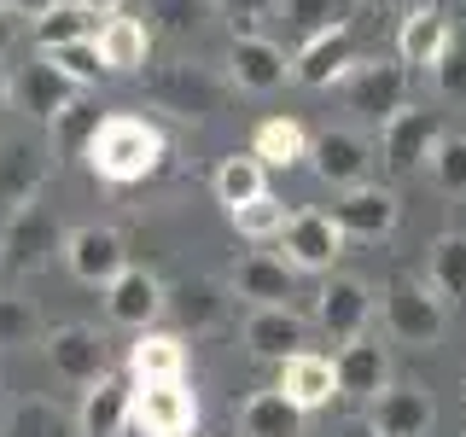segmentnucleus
<instances>
[{"instance_id":"1","label":"nucleus","mask_w":466,"mask_h":437,"mask_svg":"<svg viewBox=\"0 0 466 437\" xmlns=\"http://www.w3.org/2000/svg\"><path fill=\"white\" fill-rule=\"evenodd\" d=\"M87 164H94L99 181L135 187V181H146V175L164 164V135H157V123H146V117L116 111V117L99 123V135L87 140Z\"/></svg>"},{"instance_id":"2","label":"nucleus","mask_w":466,"mask_h":437,"mask_svg":"<svg viewBox=\"0 0 466 437\" xmlns=\"http://www.w3.org/2000/svg\"><path fill=\"white\" fill-rule=\"evenodd\" d=\"M379 310H385L390 344H408V350H431L443 339V320H449V303L426 280H414V274H397L385 286V298H379Z\"/></svg>"},{"instance_id":"3","label":"nucleus","mask_w":466,"mask_h":437,"mask_svg":"<svg viewBox=\"0 0 466 437\" xmlns=\"http://www.w3.org/2000/svg\"><path fill=\"white\" fill-rule=\"evenodd\" d=\"M344 106L385 128L390 117L408 106V65L402 58H361L344 76Z\"/></svg>"},{"instance_id":"4","label":"nucleus","mask_w":466,"mask_h":437,"mask_svg":"<svg viewBox=\"0 0 466 437\" xmlns=\"http://www.w3.org/2000/svg\"><path fill=\"white\" fill-rule=\"evenodd\" d=\"M53 251L65 257V233H58L53 222V210L47 204H18V210L6 216V251H0V269L6 274H35V269H47Z\"/></svg>"},{"instance_id":"5","label":"nucleus","mask_w":466,"mask_h":437,"mask_svg":"<svg viewBox=\"0 0 466 437\" xmlns=\"http://www.w3.org/2000/svg\"><path fill=\"white\" fill-rule=\"evenodd\" d=\"M437 140H443V123H437V111H426V106H402L385 128H379V158H385L390 175H414L420 164H431Z\"/></svg>"},{"instance_id":"6","label":"nucleus","mask_w":466,"mask_h":437,"mask_svg":"<svg viewBox=\"0 0 466 437\" xmlns=\"http://www.w3.org/2000/svg\"><path fill=\"white\" fill-rule=\"evenodd\" d=\"M373 320V286L361 274H332L315 298V327L327 332L332 344H356Z\"/></svg>"},{"instance_id":"7","label":"nucleus","mask_w":466,"mask_h":437,"mask_svg":"<svg viewBox=\"0 0 466 437\" xmlns=\"http://www.w3.org/2000/svg\"><path fill=\"white\" fill-rule=\"evenodd\" d=\"M140 437H187L198 426V397L187 379H164V385H135V420Z\"/></svg>"},{"instance_id":"8","label":"nucleus","mask_w":466,"mask_h":437,"mask_svg":"<svg viewBox=\"0 0 466 437\" xmlns=\"http://www.w3.org/2000/svg\"><path fill=\"white\" fill-rule=\"evenodd\" d=\"M65 269L76 274L82 286H99V291H106L116 274L128 269V245H123V233H116V228H99V222L70 228V233H65Z\"/></svg>"},{"instance_id":"9","label":"nucleus","mask_w":466,"mask_h":437,"mask_svg":"<svg viewBox=\"0 0 466 437\" xmlns=\"http://www.w3.org/2000/svg\"><path fill=\"white\" fill-rule=\"evenodd\" d=\"M280 251L298 274H332V262L344 251V228L332 222V210H298L280 233Z\"/></svg>"},{"instance_id":"10","label":"nucleus","mask_w":466,"mask_h":437,"mask_svg":"<svg viewBox=\"0 0 466 437\" xmlns=\"http://www.w3.org/2000/svg\"><path fill=\"white\" fill-rule=\"evenodd\" d=\"M309 169L327 187L350 193V187H361V181H368V169H373V140L356 135V128H327V135L309 140Z\"/></svg>"},{"instance_id":"11","label":"nucleus","mask_w":466,"mask_h":437,"mask_svg":"<svg viewBox=\"0 0 466 437\" xmlns=\"http://www.w3.org/2000/svg\"><path fill=\"white\" fill-rule=\"evenodd\" d=\"M47 361L58 379H70V385H94V379L111 373V356H106V339H99V327H82V320H70V327H53L47 339Z\"/></svg>"},{"instance_id":"12","label":"nucleus","mask_w":466,"mask_h":437,"mask_svg":"<svg viewBox=\"0 0 466 437\" xmlns=\"http://www.w3.org/2000/svg\"><path fill=\"white\" fill-rule=\"evenodd\" d=\"M397 216H402L397 187H379V181L350 187V193H344L339 204H332V222L344 228V239H361V245L385 239V233L397 228Z\"/></svg>"},{"instance_id":"13","label":"nucleus","mask_w":466,"mask_h":437,"mask_svg":"<svg viewBox=\"0 0 466 437\" xmlns=\"http://www.w3.org/2000/svg\"><path fill=\"white\" fill-rule=\"evenodd\" d=\"M356 65H361L356 36H350V24H339V29H327V36L298 41V53H291V82H303V87H332V82H344Z\"/></svg>"},{"instance_id":"14","label":"nucleus","mask_w":466,"mask_h":437,"mask_svg":"<svg viewBox=\"0 0 466 437\" xmlns=\"http://www.w3.org/2000/svg\"><path fill=\"white\" fill-rule=\"evenodd\" d=\"M449 41H455V24H449L443 0H420L414 12L397 18V58L408 70H431L449 53Z\"/></svg>"},{"instance_id":"15","label":"nucleus","mask_w":466,"mask_h":437,"mask_svg":"<svg viewBox=\"0 0 466 437\" xmlns=\"http://www.w3.org/2000/svg\"><path fill=\"white\" fill-rule=\"evenodd\" d=\"M291 76V58L280 41L268 36H233L228 47V82L239 87V94H274V87H286Z\"/></svg>"},{"instance_id":"16","label":"nucleus","mask_w":466,"mask_h":437,"mask_svg":"<svg viewBox=\"0 0 466 437\" xmlns=\"http://www.w3.org/2000/svg\"><path fill=\"white\" fill-rule=\"evenodd\" d=\"M164 310H169V286L157 280L152 269H123L106 286V315L116 327H128V332H146Z\"/></svg>"},{"instance_id":"17","label":"nucleus","mask_w":466,"mask_h":437,"mask_svg":"<svg viewBox=\"0 0 466 437\" xmlns=\"http://www.w3.org/2000/svg\"><path fill=\"white\" fill-rule=\"evenodd\" d=\"M309 344V320H303L291 303H262V310L245 315V350L262 361H291Z\"/></svg>"},{"instance_id":"18","label":"nucleus","mask_w":466,"mask_h":437,"mask_svg":"<svg viewBox=\"0 0 466 437\" xmlns=\"http://www.w3.org/2000/svg\"><path fill=\"white\" fill-rule=\"evenodd\" d=\"M12 99H18V111L41 117V123H53L58 111H70V106L82 99V87L70 82L47 53H35V65H24L18 76H12Z\"/></svg>"},{"instance_id":"19","label":"nucleus","mask_w":466,"mask_h":437,"mask_svg":"<svg viewBox=\"0 0 466 437\" xmlns=\"http://www.w3.org/2000/svg\"><path fill=\"white\" fill-rule=\"evenodd\" d=\"M128 420H135V379L106 373L82 391V408H76L82 437H123Z\"/></svg>"},{"instance_id":"20","label":"nucleus","mask_w":466,"mask_h":437,"mask_svg":"<svg viewBox=\"0 0 466 437\" xmlns=\"http://www.w3.org/2000/svg\"><path fill=\"white\" fill-rule=\"evenodd\" d=\"M368 420H373L379 437H431L437 402H431V391H420V385H390L368 402Z\"/></svg>"},{"instance_id":"21","label":"nucleus","mask_w":466,"mask_h":437,"mask_svg":"<svg viewBox=\"0 0 466 437\" xmlns=\"http://www.w3.org/2000/svg\"><path fill=\"white\" fill-rule=\"evenodd\" d=\"M332 368H339V397H350V402H373L379 391H390V356L373 332H361L356 344H344L339 356H332Z\"/></svg>"},{"instance_id":"22","label":"nucleus","mask_w":466,"mask_h":437,"mask_svg":"<svg viewBox=\"0 0 466 437\" xmlns=\"http://www.w3.org/2000/svg\"><path fill=\"white\" fill-rule=\"evenodd\" d=\"M233 298H245L251 310L262 303H291V291H298V269H291L286 257H268V251H245L233 262Z\"/></svg>"},{"instance_id":"23","label":"nucleus","mask_w":466,"mask_h":437,"mask_svg":"<svg viewBox=\"0 0 466 437\" xmlns=\"http://www.w3.org/2000/svg\"><path fill=\"white\" fill-rule=\"evenodd\" d=\"M128 379L135 385H164V379H187V339L181 332L146 327L128 344Z\"/></svg>"},{"instance_id":"24","label":"nucleus","mask_w":466,"mask_h":437,"mask_svg":"<svg viewBox=\"0 0 466 437\" xmlns=\"http://www.w3.org/2000/svg\"><path fill=\"white\" fill-rule=\"evenodd\" d=\"M99 18L94 6H82V0H53L41 18H29V36H35V53H58V47H76V41H99Z\"/></svg>"},{"instance_id":"25","label":"nucleus","mask_w":466,"mask_h":437,"mask_svg":"<svg viewBox=\"0 0 466 437\" xmlns=\"http://www.w3.org/2000/svg\"><path fill=\"white\" fill-rule=\"evenodd\" d=\"M157 106L175 111V117H210L222 106V82L204 65H169L164 82H157Z\"/></svg>"},{"instance_id":"26","label":"nucleus","mask_w":466,"mask_h":437,"mask_svg":"<svg viewBox=\"0 0 466 437\" xmlns=\"http://www.w3.org/2000/svg\"><path fill=\"white\" fill-rule=\"evenodd\" d=\"M41 181H47V158H41L35 140H6L0 152V210H18V204L41 198Z\"/></svg>"},{"instance_id":"27","label":"nucleus","mask_w":466,"mask_h":437,"mask_svg":"<svg viewBox=\"0 0 466 437\" xmlns=\"http://www.w3.org/2000/svg\"><path fill=\"white\" fill-rule=\"evenodd\" d=\"M280 391L303 414H315V408H327L339 397V368H332L327 356H315V350H298L291 361H280Z\"/></svg>"},{"instance_id":"28","label":"nucleus","mask_w":466,"mask_h":437,"mask_svg":"<svg viewBox=\"0 0 466 437\" xmlns=\"http://www.w3.org/2000/svg\"><path fill=\"white\" fill-rule=\"evenodd\" d=\"M239 437H303V408L291 402L280 385L251 391V397L239 402Z\"/></svg>"},{"instance_id":"29","label":"nucleus","mask_w":466,"mask_h":437,"mask_svg":"<svg viewBox=\"0 0 466 437\" xmlns=\"http://www.w3.org/2000/svg\"><path fill=\"white\" fill-rule=\"evenodd\" d=\"M99 58H106L111 76H135V70H146V53H152V29H146L140 18H106V29H99Z\"/></svg>"},{"instance_id":"30","label":"nucleus","mask_w":466,"mask_h":437,"mask_svg":"<svg viewBox=\"0 0 466 437\" xmlns=\"http://www.w3.org/2000/svg\"><path fill=\"white\" fill-rule=\"evenodd\" d=\"M169 315L181 320V332H210L228 315V291L216 280H204V274H193V280L169 286Z\"/></svg>"},{"instance_id":"31","label":"nucleus","mask_w":466,"mask_h":437,"mask_svg":"<svg viewBox=\"0 0 466 437\" xmlns=\"http://www.w3.org/2000/svg\"><path fill=\"white\" fill-rule=\"evenodd\" d=\"M251 152L268 169H291V164H303V158H309V135H303L298 117H262L257 135H251Z\"/></svg>"},{"instance_id":"32","label":"nucleus","mask_w":466,"mask_h":437,"mask_svg":"<svg viewBox=\"0 0 466 437\" xmlns=\"http://www.w3.org/2000/svg\"><path fill=\"white\" fill-rule=\"evenodd\" d=\"M426 286L455 310L466 303V233H443V239L426 251Z\"/></svg>"},{"instance_id":"33","label":"nucleus","mask_w":466,"mask_h":437,"mask_svg":"<svg viewBox=\"0 0 466 437\" xmlns=\"http://www.w3.org/2000/svg\"><path fill=\"white\" fill-rule=\"evenodd\" d=\"M262 193H268V164H262L257 152L222 158V169H216V198H222L228 210H239V204H251Z\"/></svg>"},{"instance_id":"34","label":"nucleus","mask_w":466,"mask_h":437,"mask_svg":"<svg viewBox=\"0 0 466 437\" xmlns=\"http://www.w3.org/2000/svg\"><path fill=\"white\" fill-rule=\"evenodd\" d=\"M0 437H70V420L53 397H18L6 408V432Z\"/></svg>"},{"instance_id":"35","label":"nucleus","mask_w":466,"mask_h":437,"mask_svg":"<svg viewBox=\"0 0 466 437\" xmlns=\"http://www.w3.org/2000/svg\"><path fill=\"white\" fill-rule=\"evenodd\" d=\"M274 18H286L298 29V41H309V36H327V29L350 24V0H280Z\"/></svg>"},{"instance_id":"36","label":"nucleus","mask_w":466,"mask_h":437,"mask_svg":"<svg viewBox=\"0 0 466 437\" xmlns=\"http://www.w3.org/2000/svg\"><path fill=\"white\" fill-rule=\"evenodd\" d=\"M228 216H233V228H239L245 239H280L286 222H291V210H286L280 193H262V198L239 204V210H228Z\"/></svg>"},{"instance_id":"37","label":"nucleus","mask_w":466,"mask_h":437,"mask_svg":"<svg viewBox=\"0 0 466 437\" xmlns=\"http://www.w3.org/2000/svg\"><path fill=\"white\" fill-rule=\"evenodd\" d=\"M431 181L443 187L449 198H466V135H443L437 140V152H431Z\"/></svg>"},{"instance_id":"38","label":"nucleus","mask_w":466,"mask_h":437,"mask_svg":"<svg viewBox=\"0 0 466 437\" xmlns=\"http://www.w3.org/2000/svg\"><path fill=\"white\" fill-rule=\"evenodd\" d=\"M41 339V315L29 298H12V291H0V350L12 344H35Z\"/></svg>"},{"instance_id":"39","label":"nucleus","mask_w":466,"mask_h":437,"mask_svg":"<svg viewBox=\"0 0 466 437\" xmlns=\"http://www.w3.org/2000/svg\"><path fill=\"white\" fill-rule=\"evenodd\" d=\"M99 123H106V117H99V111H87L82 99H76L70 111H58V117H53V140H58V152H70V158L82 152V158H87V140L99 135Z\"/></svg>"},{"instance_id":"40","label":"nucleus","mask_w":466,"mask_h":437,"mask_svg":"<svg viewBox=\"0 0 466 437\" xmlns=\"http://www.w3.org/2000/svg\"><path fill=\"white\" fill-rule=\"evenodd\" d=\"M47 58H53V65L65 70V76L76 82V87H99V76H111L94 41H76V47H58V53H47Z\"/></svg>"},{"instance_id":"41","label":"nucleus","mask_w":466,"mask_h":437,"mask_svg":"<svg viewBox=\"0 0 466 437\" xmlns=\"http://www.w3.org/2000/svg\"><path fill=\"white\" fill-rule=\"evenodd\" d=\"M431 87L449 106H466V41H449V53L431 65Z\"/></svg>"},{"instance_id":"42","label":"nucleus","mask_w":466,"mask_h":437,"mask_svg":"<svg viewBox=\"0 0 466 437\" xmlns=\"http://www.w3.org/2000/svg\"><path fill=\"white\" fill-rule=\"evenodd\" d=\"M152 12L164 18L169 36H193L216 18V0H152Z\"/></svg>"},{"instance_id":"43","label":"nucleus","mask_w":466,"mask_h":437,"mask_svg":"<svg viewBox=\"0 0 466 437\" xmlns=\"http://www.w3.org/2000/svg\"><path fill=\"white\" fill-rule=\"evenodd\" d=\"M280 6V0H216V12H228L233 18V36H262V18H268V12Z\"/></svg>"},{"instance_id":"44","label":"nucleus","mask_w":466,"mask_h":437,"mask_svg":"<svg viewBox=\"0 0 466 437\" xmlns=\"http://www.w3.org/2000/svg\"><path fill=\"white\" fill-rule=\"evenodd\" d=\"M12 41H18V12H12V6H0V58L12 53Z\"/></svg>"},{"instance_id":"45","label":"nucleus","mask_w":466,"mask_h":437,"mask_svg":"<svg viewBox=\"0 0 466 437\" xmlns=\"http://www.w3.org/2000/svg\"><path fill=\"white\" fill-rule=\"evenodd\" d=\"M361 6H373V12H385V18H402V12H414L420 0H361Z\"/></svg>"},{"instance_id":"46","label":"nucleus","mask_w":466,"mask_h":437,"mask_svg":"<svg viewBox=\"0 0 466 437\" xmlns=\"http://www.w3.org/2000/svg\"><path fill=\"white\" fill-rule=\"evenodd\" d=\"M0 6H12V12H18V18H41V12H47L53 0H0Z\"/></svg>"},{"instance_id":"47","label":"nucleus","mask_w":466,"mask_h":437,"mask_svg":"<svg viewBox=\"0 0 466 437\" xmlns=\"http://www.w3.org/2000/svg\"><path fill=\"white\" fill-rule=\"evenodd\" d=\"M82 6H94V12H99V18H116V12H123V6H128V0H82Z\"/></svg>"},{"instance_id":"48","label":"nucleus","mask_w":466,"mask_h":437,"mask_svg":"<svg viewBox=\"0 0 466 437\" xmlns=\"http://www.w3.org/2000/svg\"><path fill=\"white\" fill-rule=\"evenodd\" d=\"M6 111H18V99H12V76L0 70V117H6Z\"/></svg>"},{"instance_id":"49","label":"nucleus","mask_w":466,"mask_h":437,"mask_svg":"<svg viewBox=\"0 0 466 437\" xmlns=\"http://www.w3.org/2000/svg\"><path fill=\"white\" fill-rule=\"evenodd\" d=\"M339 437H379L373 420H350V426H339Z\"/></svg>"}]
</instances>
